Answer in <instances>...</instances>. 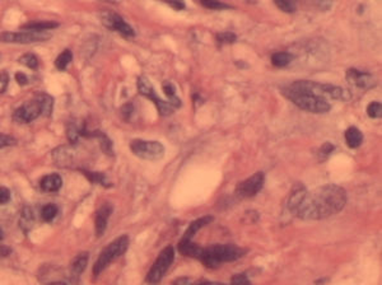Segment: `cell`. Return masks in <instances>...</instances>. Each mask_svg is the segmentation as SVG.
<instances>
[{
	"mask_svg": "<svg viewBox=\"0 0 382 285\" xmlns=\"http://www.w3.org/2000/svg\"><path fill=\"white\" fill-rule=\"evenodd\" d=\"M282 91L294 105L311 114H326L330 111L329 100L348 101L351 98L348 91L342 87L311 80H296Z\"/></svg>",
	"mask_w": 382,
	"mask_h": 285,
	"instance_id": "1",
	"label": "cell"
},
{
	"mask_svg": "<svg viewBox=\"0 0 382 285\" xmlns=\"http://www.w3.org/2000/svg\"><path fill=\"white\" fill-rule=\"evenodd\" d=\"M347 192L342 186L324 185L306 194L294 215L303 220H321L343 210Z\"/></svg>",
	"mask_w": 382,
	"mask_h": 285,
	"instance_id": "2",
	"label": "cell"
},
{
	"mask_svg": "<svg viewBox=\"0 0 382 285\" xmlns=\"http://www.w3.org/2000/svg\"><path fill=\"white\" fill-rule=\"evenodd\" d=\"M245 255V250L236 245H213L202 248L200 261L209 269H215L223 263H232L241 259Z\"/></svg>",
	"mask_w": 382,
	"mask_h": 285,
	"instance_id": "3",
	"label": "cell"
},
{
	"mask_svg": "<svg viewBox=\"0 0 382 285\" xmlns=\"http://www.w3.org/2000/svg\"><path fill=\"white\" fill-rule=\"evenodd\" d=\"M129 247V237L128 236H121L119 238H116L115 241H112L109 246L106 248H103L102 252L98 256L97 261L93 266V278H97L98 275L105 270L112 261L117 260L120 256H123L126 252Z\"/></svg>",
	"mask_w": 382,
	"mask_h": 285,
	"instance_id": "4",
	"label": "cell"
},
{
	"mask_svg": "<svg viewBox=\"0 0 382 285\" xmlns=\"http://www.w3.org/2000/svg\"><path fill=\"white\" fill-rule=\"evenodd\" d=\"M174 259H175L174 247H172V246H167L166 248H163L162 252L160 254V256L157 257V260H156L153 265H152L148 275H147V282H148L149 284H153V285L158 284V283L162 280V278L165 277V274L167 273L170 266L172 265Z\"/></svg>",
	"mask_w": 382,
	"mask_h": 285,
	"instance_id": "5",
	"label": "cell"
},
{
	"mask_svg": "<svg viewBox=\"0 0 382 285\" xmlns=\"http://www.w3.org/2000/svg\"><path fill=\"white\" fill-rule=\"evenodd\" d=\"M51 38V33L49 31L36 32L26 31L20 32H3L0 33V42L4 43H19V45H28V43L45 42Z\"/></svg>",
	"mask_w": 382,
	"mask_h": 285,
	"instance_id": "6",
	"label": "cell"
},
{
	"mask_svg": "<svg viewBox=\"0 0 382 285\" xmlns=\"http://www.w3.org/2000/svg\"><path fill=\"white\" fill-rule=\"evenodd\" d=\"M130 149L137 157L147 160H158L165 155V146L160 142L135 139L130 142Z\"/></svg>",
	"mask_w": 382,
	"mask_h": 285,
	"instance_id": "7",
	"label": "cell"
},
{
	"mask_svg": "<svg viewBox=\"0 0 382 285\" xmlns=\"http://www.w3.org/2000/svg\"><path fill=\"white\" fill-rule=\"evenodd\" d=\"M138 91L142 96L149 98L154 105L157 106L158 112H160L161 116H170V115L174 112L175 107L170 101H163L162 98H160L156 91H154L153 86L151 84L148 78L146 77H139L138 78Z\"/></svg>",
	"mask_w": 382,
	"mask_h": 285,
	"instance_id": "8",
	"label": "cell"
},
{
	"mask_svg": "<svg viewBox=\"0 0 382 285\" xmlns=\"http://www.w3.org/2000/svg\"><path fill=\"white\" fill-rule=\"evenodd\" d=\"M100 19L106 28L119 32V33L125 36V37H134L135 36V31L133 29V27L129 23H126L124 18L117 14V13H114L111 10H103L101 11Z\"/></svg>",
	"mask_w": 382,
	"mask_h": 285,
	"instance_id": "9",
	"label": "cell"
},
{
	"mask_svg": "<svg viewBox=\"0 0 382 285\" xmlns=\"http://www.w3.org/2000/svg\"><path fill=\"white\" fill-rule=\"evenodd\" d=\"M264 182H265V174L262 172H256L252 174L251 177H248L242 182H240L236 186L234 194L238 199H248V197H254L255 195L259 194L261 191V188L264 187Z\"/></svg>",
	"mask_w": 382,
	"mask_h": 285,
	"instance_id": "10",
	"label": "cell"
},
{
	"mask_svg": "<svg viewBox=\"0 0 382 285\" xmlns=\"http://www.w3.org/2000/svg\"><path fill=\"white\" fill-rule=\"evenodd\" d=\"M42 115V103L36 94L34 100L28 101L18 107L13 114V120L18 124H29Z\"/></svg>",
	"mask_w": 382,
	"mask_h": 285,
	"instance_id": "11",
	"label": "cell"
},
{
	"mask_svg": "<svg viewBox=\"0 0 382 285\" xmlns=\"http://www.w3.org/2000/svg\"><path fill=\"white\" fill-rule=\"evenodd\" d=\"M347 79L358 88H371L375 86V80L370 73L357 70V69H348L347 70Z\"/></svg>",
	"mask_w": 382,
	"mask_h": 285,
	"instance_id": "12",
	"label": "cell"
},
{
	"mask_svg": "<svg viewBox=\"0 0 382 285\" xmlns=\"http://www.w3.org/2000/svg\"><path fill=\"white\" fill-rule=\"evenodd\" d=\"M112 213V205L109 203L103 204L96 213V219H94V228H96V234L97 237H101L106 231L107 222Z\"/></svg>",
	"mask_w": 382,
	"mask_h": 285,
	"instance_id": "13",
	"label": "cell"
},
{
	"mask_svg": "<svg viewBox=\"0 0 382 285\" xmlns=\"http://www.w3.org/2000/svg\"><path fill=\"white\" fill-rule=\"evenodd\" d=\"M306 194H307V188L305 187V185L301 182H297L293 186V188L291 190V194L288 196V201H287V208L291 213H296V210L298 209V206L301 205V203L305 199Z\"/></svg>",
	"mask_w": 382,
	"mask_h": 285,
	"instance_id": "14",
	"label": "cell"
},
{
	"mask_svg": "<svg viewBox=\"0 0 382 285\" xmlns=\"http://www.w3.org/2000/svg\"><path fill=\"white\" fill-rule=\"evenodd\" d=\"M52 158L59 167H70L74 159V153L68 146H60L52 151Z\"/></svg>",
	"mask_w": 382,
	"mask_h": 285,
	"instance_id": "15",
	"label": "cell"
},
{
	"mask_svg": "<svg viewBox=\"0 0 382 285\" xmlns=\"http://www.w3.org/2000/svg\"><path fill=\"white\" fill-rule=\"evenodd\" d=\"M61 186H63V180L57 173L47 174L40 182L41 190L45 192H56L60 190Z\"/></svg>",
	"mask_w": 382,
	"mask_h": 285,
	"instance_id": "16",
	"label": "cell"
},
{
	"mask_svg": "<svg viewBox=\"0 0 382 285\" xmlns=\"http://www.w3.org/2000/svg\"><path fill=\"white\" fill-rule=\"evenodd\" d=\"M179 251L181 255L188 257H192V259H200V255L202 252V247H200L199 245L194 243L192 241H186L181 240L179 243Z\"/></svg>",
	"mask_w": 382,
	"mask_h": 285,
	"instance_id": "17",
	"label": "cell"
},
{
	"mask_svg": "<svg viewBox=\"0 0 382 285\" xmlns=\"http://www.w3.org/2000/svg\"><path fill=\"white\" fill-rule=\"evenodd\" d=\"M211 222H213V217H210V215H208V217L199 218V219L194 220V222H191V224L189 225L188 231L185 232V236H184L183 240L191 241L192 240V237H194L195 234H196L197 232L200 231V229L204 228V227H206V225H208L209 223H211Z\"/></svg>",
	"mask_w": 382,
	"mask_h": 285,
	"instance_id": "18",
	"label": "cell"
},
{
	"mask_svg": "<svg viewBox=\"0 0 382 285\" xmlns=\"http://www.w3.org/2000/svg\"><path fill=\"white\" fill-rule=\"evenodd\" d=\"M345 142H347V145H348L349 148H358L363 142L362 132H361L360 129H357L356 126H351V128L347 129V132H345Z\"/></svg>",
	"mask_w": 382,
	"mask_h": 285,
	"instance_id": "19",
	"label": "cell"
},
{
	"mask_svg": "<svg viewBox=\"0 0 382 285\" xmlns=\"http://www.w3.org/2000/svg\"><path fill=\"white\" fill-rule=\"evenodd\" d=\"M59 27V23L51 22V20H36V22L27 23L23 26V29L26 31H36V32H45L51 31V29Z\"/></svg>",
	"mask_w": 382,
	"mask_h": 285,
	"instance_id": "20",
	"label": "cell"
},
{
	"mask_svg": "<svg viewBox=\"0 0 382 285\" xmlns=\"http://www.w3.org/2000/svg\"><path fill=\"white\" fill-rule=\"evenodd\" d=\"M88 259H89V254L88 252H82L78 256H75V259L73 260V263H71V273L78 275H80L83 271L86 270L87 264H88Z\"/></svg>",
	"mask_w": 382,
	"mask_h": 285,
	"instance_id": "21",
	"label": "cell"
},
{
	"mask_svg": "<svg viewBox=\"0 0 382 285\" xmlns=\"http://www.w3.org/2000/svg\"><path fill=\"white\" fill-rule=\"evenodd\" d=\"M293 60V55L291 52L287 51H280V52H275L271 56V63H273L274 66H277V68H284V66L289 65Z\"/></svg>",
	"mask_w": 382,
	"mask_h": 285,
	"instance_id": "22",
	"label": "cell"
},
{
	"mask_svg": "<svg viewBox=\"0 0 382 285\" xmlns=\"http://www.w3.org/2000/svg\"><path fill=\"white\" fill-rule=\"evenodd\" d=\"M33 211L31 210L29 206H24L20 213V228L24 232H28L31 229L32 224H33Z\"/></svg>",
	"mask_w": 382,
	"mask_h": 285,
	"instance_id": "23",
	"label": "cell"
},
{
	"mask_svg": "<svg viewBox=\"0 0 382 285\" xmlns=\"http://www.w3.org/2000/svg\"><path fill=\"white\" fill-rule=\"evenodd\" d=\"M80 171H82V173L84 174L92 183H100V185L107 186V187L111 186L109 181H107L106 174L102 173V172H89L87 171V169H80Z\"/></svg>",
	"mask_w": 382,
	"mask_h": 285,
	"instance_id": "24",
	"label": "cell"
},
{
	"mask_svg": "<svg viewBox=\"0 0 382 285\" xmlns=\"http://www.w3.org/2000/svg\"><path fill=\"white\" fill-rule=\"evenodd\" d=\"M71 60H73V54H71L70 50L66 49L56 57L55 66H56V69H59V70H65L69 64L71 63Z\"/></svg>",
	"mask_w": 382,
	"mask_h": 285,
	"instance_id": "25",
	"label": "cell"
},
{
	"mask_svg": "<svg viewBox=\"0 0 382 285\" xmlns=\"http://www.w3.org/2000/svg\"><path fill=\"white\" fill-rule=\"evenodd\" d=\"M38 98H40L41 103H42V115L45 116H50L52 111V106H54V100L50 97L49 94L46 93H37Z\"/></svg>",
	"mask_w": 382,
	"mask_h": 285,
	"instance_id": "26",
	"label": "cell"
},
{
	"mask_svg": "<svg viewBox=\"0 0 382 285\" xmlns=\"http://www.w3.org/2000/svg\"><path fill=\"white\" fill-rule=\"evenodd\" d=\"M18 63L23 64V65L27 66V68L29 69H33V70H36V69L38 68V59L37 56L33 54L22 55V56L18 59Z\"/></svg>",
	"mask_w": 382,
	"mask_h": 285,
	"instance_id": "27",
	"label": "cell"
},
{
	"mask_svg": "<svg viewBox=\"0 0 382 285\" xmlns=\"http://www.w3.org/2000/svg\"><path fill=\"white\" fill-rule=\"evenodd\" d=\"M57 215V208L54 204H47L41 209V218L43 222H51Z\"/></svg>",
	"mask_w": 382,
	"mask_h": 285,
	"instance_id": "28",
	"label": "cell"
},
{
	"mask_svg": "<svg viewBox=\"0 0 382 285\" xmlns=\"http://www.w3.org/2000/svg\"><path fill=\"white\" fill-rule=\"evenodd\" d=\"M202 6L209 9H214V10H222V9H231L232 6L229 4L222 3V1H218V0H202L201 3Z\"/></svg>",
	"mask_w": 382,
	"mask_h": 285,
	"instance_id": "29",
	"label": "cell"
},
{
	"mask_svg": "<svg viewBox=\"0 0 382 285\" xmlns=\"http://www.w3.org/2000/svg\"><path fill=\"white\" fill-rule=\"evenodd\" d=\"M334 149H335V146L331 144V142H324L321 146H320L319 149V153H317V157H319V160L320 162H324V160L326 159V158L330 155L331 153L334 151Z\"/></svg>",
	"mask_w": 382,
	"mask_h": 285,
	"instance_id": "30",
	"label": "cell"
},
{
	"mask_svg": "<svg viewBox=\"0 0 382 285\" xmlns=\"http://www.w3.org/2000/svg\"><path fill=\"white\" fill-rule=\"evenodd\" d=\"M382 105L381 102H377V101H375V102L370 103L367 107V115L370 117H372V119H379V117L382 116Z\"/></svg>",
	"mask_w": 382,
	"mask_h": 285,
	"instance_id": "31",
	"label": "cell"
},
{
	"mask_svg": "<svg viewBox=\"0 0 382 285\" xmlns=\"http://www.w3.org/2000/svg\"><path fill=\"white\" fill-rule=\"evenodd\" d=\"M237 40V36L233 32H222V33L217 34V41L222 45L224 43H233Z\"/></svg>",
	"mask_w": 382,
	"mask_h": 285,
	"instance_id": "32",
	"label": "cell"
},
{
	"mask_svg": "<svg viewBox=\"0 0 382 285\" xmlns=\"http://www.w3.org/2000/svg\"><path fill=\"white\" fill-rule=\"evenodd\" d=\"M66 132H68V139L70 142H78V138H79V129L75 126V124H70V125L68 126V129H66Z\"/></svg>",
	"mask_w": 382,
	"mask_h": 285,
	"instance_id": "33",
	"label": "cell"
},
{
	"mask_svg": "<svg viewBox=\"0 0 382 285\" xmlns=\"http://www.w3.org/2000/svg\"><path fill=\"white\" fill-rule=\"evenodd\" d=\"M15 144H17V139L15 138L0 133V149L6 148V146H13Z\"/></svg>",
	"mask_w": 382,
	"mask_h": 285,
	"instance_id": "34",
	"label": "cell"
},
{
	"mask_svg": "<svg viewBox=\"0 0 382 285\" xmlns=\"http://www.w3.org/2000/svg\"><path fill=\"white\" fill-rule=\"evenodd\" d=\"M275 5L285 13H294L296 11V3H293V1H287V0L285 1H275Z\"/></svg>",
	"mask_w": 382,
	"mask_h": 285,
	"instance_id": "35",
	"label": "cell"
},
{
	"mask_svg": "<svg viewBox=\"0 0 382 285\" xmlns=\"http://www.w3.org/2000/svg\"><path fill=\"white\" fill-rule=\"evenodd\" d=\"M231 285H252V283L245 274H236L232 278Z\"/></svg>",
	"mask_w": 382,
	"mask_h": 285,
	"instance_id": "36",
	"label": "cell"
},
{
	"mask_svg": "<svg viewBox=\"0 0 382 285\" xmlns=\"http://www.w3.org/2000/svg\"><path fill=\"white\" fill-rule=\"evenodd\" d=\"M9 84V74L6 71H0V94L6 91Z\"/></svg>",
	"mask_w": 382,
	"mask_h": 285,
	"instance_id": "37",
	"label": "cell"
},
{
	"mask_svg": "<svg viewBox=\"0 0 382 285\" xmlns=\"http://www.w3.org/2000/svg\"><path fill=\"white\" fill-rule=\"evenodd\" d=\"M133 112H134V107H133V105L131 103H126V105H124L123 107H121V115H123V119L124 120H130V117L131 115H133Z\"/></svg>",
	"mask_w": 382,
	"mask_h": 285,
	"instance_id": "38",
	"label": "cell"
},
{
	"mask_svg": "<svg viewBox=\"0 0 382 285\" xmlns=\"http://www.w3.org/2000/svg\"><path fill=\"white\" fill-rule=\"evenodd\" d=\"M10 200V191L4 186H0V205H4Z\"/></svg>",
	"mask_w": 382,
	"mask_h": 285,
	"instance_id": "39",
	"label": "cell"
},
{
	"mask_svg": "<svg viewBox=\"0 0 382 285\" xmlns=\"http://www.w3.org/2000/svg\"><path fill=\"white\" fill-rule=\"evenodd\" d=\"M15 82H18L19 86H26L27 83H28V77L24 73H22V71H18L17 74H15Z\"/></svg>",
	"mask_w": 382,
	"mask_h": 285,
	"instance_id": "40",
	"label": "cell"
},
{
	"mask_svg": "<svg viewBox=\"0 0 382 285\" xmlns=\"http://www.w3.org/2000/svg\"><path fill=\"white\" fill-rule=\"evenodd\" d=\"M172 285H192V283L189 278H179L172 283Z\"/></svg>",
	"mask_w": 382,
	"mask_h": 285,
	"instance_id": "41",
	"label": "cell"
},
{
	"mask_svg": "<svg viewBox=\"0 0 382 285\" xmlns=\"http://www.w3.org/2000/svg\"><path fill=\"white\" fill-rule=\"evenodd\" d=\"M169 4L170 6H172L174 9H176V10H184L185 9V4L183 3V1H170Z\"/></svg>",
	"mask_w": 382,
	"mask_h": 285,
	"instance_id": "42",
	"label": "cell"
},
{
	"mask_svg": "<svg viewBox=\"0 0 382 285\" xmlns=\"http://www.w3.org/2000/svg\"><path fill=\"white\" fill-rule=\"evenodd\" d=\"M10 255V248L5 247V246H0V256H8Z\"/></svg>",
	"mask_w": 382,
	"mask_h": 285,
	"instance_id": "43",
	"label": "cell"
},
{
	"mask_svg": "<svg viewBox=\"0 0 382 285\" xmlns=\"http://www.w3.org/2000/svg\"><path fill=\"white\" fill-rule=\"evenodd\" d=\"M192 285H225L223 283H214V282H200V283H192Z\"/></svg>",
	"mask_w": 382,
	"mask_h": 285,
	"instance_id": "44",
	"label": "cell"
},
{
	"mask_svg": "<svg viewBox=\"0 0 382 285\" xmlns=\"http://www.w3.org/2000/svg\"><path fill=\"white\" fill-rule=\"evenodd\" d=\"M47 285H68V284H65V283L63 282H55V283H50V284Z\"/></svg>",
	"mask_w": 382,
	"mask_h": 285,
	"instance_id": "45",
	"label": "cell"
},
{
	"mask_svg": "<svg viewBox=\"0 0 382 285\" xmlns=\"http://www.w3.org/2000/svg\"><path fill=\"white\" fill-rule=\"evenodd\" d=\"M3 238H4V233H3V231H1V228H0V241L3 240Z\"/></svg>",
	"mask_w": 382,
	"mask_h": 285,
	"instance_id": "46",
	"label": "cell"
}]
</instances>
